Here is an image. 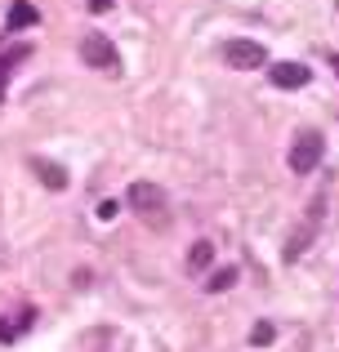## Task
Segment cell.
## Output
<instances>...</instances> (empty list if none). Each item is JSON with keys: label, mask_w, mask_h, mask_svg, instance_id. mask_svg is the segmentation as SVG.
<instances>
[{"label": "cell", "mask_w": 339, "mask_h": 352, "mask_svg": "<svg viewBox=\"0 0 339 352\" xmlns=\"http://www.w3.org/2000/svg\"><path fill=\"white\" fill-rule=\"evenodd\" d=\"M27 58H32V45H9V50L0 54V98H5V85H9V76H14V67L27 63Z\"/></svg>", "instance_id": "8992f818"}, {"label": "cell", "mask_w": 339, "mask_h": 352, "mask_svg": "<svg viewBox=\"0 0 339 352\" xmlns=\"http://www.w3.org/2000/svg\"><path fill=\"white\" fill-rule=\"evenodd\" d=\"M32 170L41 174V183H45L50 192H63V188H67V174H63V165H54V161H45V156H36Z\"/></svg>", "instance_id": "52a82bcc"}, {"label": "cell", "mask_w": 339, "mask_h": 352, "mask_svg": "<svg viewBox=\"0 0 339 352\" xmlns=\"http://www.w3.org/2000/svg\"><path fill=\"white\" fill-rule=\"evenodd\" d=\"M32 321H36V312H18L14 321H0V344H14V339L32 326Z\"/></svg>", "instance_id": "30bf717a"}, {"label": "cell", "mask_w": 339, "mask_h": 352, "mask_svg": "<svg viewBox=\"0 0 339 352\" xmlns=\"http://www.w3.org/2000/svg\"><path fill=\"white\" fill-rule=\"evenodd\" d=\"M80 58H85V67H94V72H121L116 45L107 41V36H98V32H89L85 41H80Z\"/></svg>", "instance_id": "3957f363"}, {"label": "cell", "mask_w": 339, "mask_h": 352, "mask_svg": "<svg viewBox=\"0 0 339 352\" xmlns=\"http://www.w3.org/2000/svg\"><path fill=\"white\" fill-rule=\"evenodd\" d=\"M41 23V14H36L27 0H14L9 5V23H5V32H23V27H36Z\"/></svg>", "instance_id": "ba28073f"}, {"label": "cell", "mask_w": 339, "mask_h": 352, "mask_svg": "<svg viewBox=\"0 0 339 352\" xmlns=\"http://www.w3.org/2000/svg\"><path fill=\"white\" fill-rule=\"evenodd\" d=\"M322 152H326V138L317 129H304V134L290 143V170L295 174H313L322 165Z\"/></svg>", "instance_id": "7a4b0ae2"}, {"label": "cell", "mask_w": 339, "mask_h": 352, "mask_svg": "<svg viewBox=\"0 0 339 352\" xmlns=\"http://www.w3.org/2000/svg\"><path fill=\"white\" fill-rule=\"evenodd\" d=\"M223 63L250 72V67H263V63H268V50H263L259 41H228L223 45Z\"/></svg>", "instance_id": "277c9868"}, {"label": "cell", "mask_w": 339, "mask_h": 352, "mask_svg": "<svg viewBox=\"0 0 339 352\" xmlns=\"http://www.w3.org/2000/svg\"><path fill=\"white\" fill-rule=\"evenodd\" d=\"M210 263H215V245H210V241H197V245L188 250V272H206Z\"/></svg>", "instance_id": "9c48e42d"}, {"label": "cell", "mask_w": 339, "mask_h": 352, "mask_svg": "<svg viewBox=\"0 0 339 352\" xmlns=\"http://www.w3.org/2000/svg\"><path fill=\"white\" fill-rule=\"evenodd\" d=\"M94 214L103 219V223H107V219H116V201H98V210H94Z\"/></svg>", "instance_id": "4fadbf2b"}, {"label": "cell", "mask_w": 339, "mask_h": 352, "mask_svg": "<svg viewBox=\"0 0 339 352\" xmlns=\"http://www.w3.org/2000/svg\"><path fill=\"white\" fill-rule=\"evenodd\" d=\"M331 67H335V76H339V54H331Z\"/></svg>", "instance_id": "9a60e30c"}, {"label": "cell", "mask_w": 339, "mask_h": 352, "mask_svg": "<svg viewBox=\"0 0 339 352\" xmlns=\"http://www.w3.org/2000/svg\"><path fill=\"white\" fill-rule=\"evenodd\" d=\"M125 201H130V210L139 219H148L152 228H166L170 223V197L157 188V183H130Z\"/></svg>", "instance_id": "6da1fadb"}, {"label": "cell", "mask_w": 339, "mask_h": 352, "mask_svg": "<svg viewBox=\"0 0 339 352\" xmlns=\"http://www.w3.org/2000/svg\"><path fill=\"white\" fill-rule=\"evenodd\" d=\"M272 339H277V326H272V321H259V326L250 330V344H254V348H268Z\"/></svg>", "instance_id": "7c38bea8"}, {"label": "cell", "mask_w": 339, "mask_h": 352, "mask_svg": "<svg viewBox=\"0 0 339 352\" xmlns=\"http://www.w3.org/2000/svg\"><path fill=\"white\" fill-rule=\"evenodd\" d=\"M89 9H94V14H103V9H112V0H89Z\"/></svg>", "instance_id": "5bb4252c"}, {"label": "cell", "mask_w": 339, "mask_h": 352, "mask_svg": "<svg viewBox=\"0 0 339 352\" xmlns=\"http://www.w3.org/2000/svg\"><path fill=\"white\" fill-rule=\"evenodd\" d=\"M232 285H237V267H219V272L206 276V290L210 294H223V290H232Z\"/></svg>", "instance_id": "8fae6325"}, {"label": "cell", "mask_w": 339, "mask_h": 352, "mask_svg": "<svg viewBox=\"0 0 339 352\" xmlns=\"http://www.w3.org/2000/svg\"><path fill=\"white\" fill-rule=\"evenodd\" d=\"M268 80L277 89H304L313 80V67H304V63H277V67H268Z\"/></svg>", "instance_id": "5b68a950"}]
</instances>
